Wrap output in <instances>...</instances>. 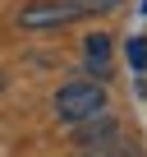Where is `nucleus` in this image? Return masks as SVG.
I'll return each instance as SVG.
<instances>
[{
    "mask_svg": "<svg viewBox=\"0 0 147 157\" xmlns=\"http://www.w3.org/2000/svg\"><path fill=\"white\" fill-rule=\"evenodd\" d=\"M88 14H97V5H88V0H32V5L19 10V28L51 33V28H64V23H78Z\"/></svg>",
    "mask_w": 147,
    "mask_h": 157,
    "instance_id": "nucleus-1",
    "label": "nucleus"
},
{
    "mask_svg": "<svg viewBox=\"0 0 147 157\" xmlns=\"http://www.w3.org/2000/svg\"><path fill=\"white\" fill-rule=\"evenodd\" d=\"M78 157H138V143H129V139H101V143H88V152H78Z\"/></svg>",
    "mask_w": 147,
    "mask_h": 157,
    "instance_id": "nucleus-5",
    "label": "nucleus"
},
{
    "mask_svg": "<svg viewBox=\"0 0 147 157\" xmlns=\"http://www.w3.org/2000/svg\"><path fill=\"white\" fill-rule=\"evenodd\" d=\"M124 60H129V69H133V74H142V69H147V37L124 42Z\"/></svg>",
    "mask_w": 147,
    "mask_h": 157,
    "instance_id": "nucleus-6",
    "label": "nucleus"
},
{
    "mask_svg": "<svg viewBox=\"0 0 147 157\" xmlns=\"http://www.w3.org/2000/svg\"><path fill=\"white\" fill-rule=\"evenodd\" d=\"M110 134H115V116H106V111H97V116H88V120L74 125V139L78 143H101Z\"/></svg>",
    "mask_w": 147,
    "mask_h": 157,
    "instance_id": "nucleus-4",
    "label": "nucleus"
},
{
    "mask_svg": "<svg viewBox=\"0 0 147 157\" xmlns=\"http://www.w3.org/2000/svg\"><path fill=\"white\" fill-rule=\"evenodd\" d=\"M83 56H88L92 74L106 78V74H110V33H88V37H83Z\"/></svg>",
    "mask_w": 147,
    "mask_h": 157,
    "instance_id": "nucleus-3",
    "label": "nucleus"
},
{
    "mask_svg": "<svg viewBox=\"0 0 147 157\" xmlns=\"http://www.w3.org/2000/svg\"><path fill=\"white\" fill-rule=\"evenodd\" d=\"M106 111V88H101V78H74V83H64L55 93V116L64 125H78L88 116Z\"/></svg>",
    "mask_w": 147,
    "mask_h": 157,
    "instance_id": "nucleus-2",
    "label": "nucleus"
}]
</instances>
